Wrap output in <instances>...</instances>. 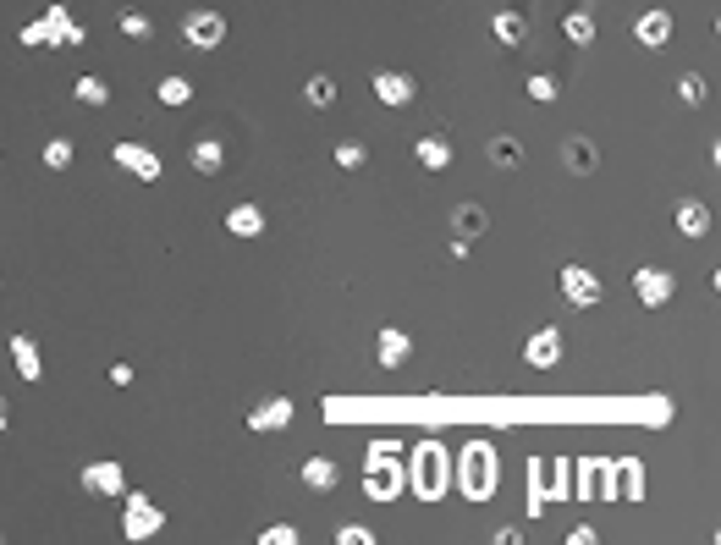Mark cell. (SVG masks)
I'll use <instances>...</instances> for the list:
<instances>
[{"label":"cell","mask_w":721,"mask_h":545,"mask_svg":"<svg viewBox=\"0 0 721 545\" xmlns=\"http://www.w3.org/2000/svg\"><path fill=\"white\" fill-rule=\"evenodd\" d=\"M529 94H534L540 105H551V100H556V83H551V78H529Z\"/></svg>","instance_id":"d590c367"},{"label":"cell","mask_w":721,"mask_h":545,"mask_svg":"<svg viewBox=\"0 0 721 545\" xmlns=\"http://www.w3.org/2000/svg\"><path fill=\"white\" fill-rule=\"evenodd\" d=\"M375 359H380L386 369H402V364L413 359V342H408V330L386 325V330H380V342H375Z\"/></svg>","instance_id":"5bb4252c"},{"label":"cell","mask_w":721,"mask_h":545,"mask_svg":"<svg viewBox=\"0 0 721 545\" xmlns=\"http://www.w3.org/2000/svg\"><path fill=\"white\" fill-rule=\"evenodd\" d=\"M336 480H341V468H336L331 457H309V463H303V485H309V491H336Z\"/></svg>","instance_id":"ffe728a7"},{"label":"cell","mask_w":721,"mask_h":545,"mask_svg":"<svg viewBox=\"0 0 721 545\" xmlns=\"http://www.w3.org/2000/svg\"><path fill=\"white\" fill-rule=\"evenodd\" d=\"M457 485L468 502H490L495 496V446L490 441H468L457 457Z\"/></svg>","instance_id":"6da1fadb"},{"label":"cell","mask_w":721,"mask_h":545,"mask_svg":"<svg viewBox=\"0 0 721 545\" xmlns=\"http://www.w3.org/2000/svg\"><path fill=\"white\" fill-rule=\"evenodd\" d=\"M72 155H78V149H72V139H50V144H44V166H50V171H66Z\"/></svg>","instance_id":"4316f807"},{"label":"cell","mask_w":721,"mask_h":545,"mask_svg":"<svg viewBox=\"0 0 721 545\" xmlns=\"http://www.w3.org/2000/svg\"><path fill=\"white\" fill-rule=\"evenodd\" d=\"M678 94H683L688 105H705V100H710V89H705V78H699V72H683V83H678Z\"/></svg>","instance_id":"f1b7e54d"},{"label":"cell","mask_w":721,"mask_h":545,"mask_svg":"<svg viewBox=\"0 0 721 545\" xmlns=\"http://www.w3.org/2000/svg\"><path fill=\"white\" fill-rule=\"evenodd\" d=\"M567 160H572V166H595V149H590V144H567Z\"/></svg>","instance_id":"8d00e7d4"},{"label":"cell","mask_w":721,"mask_h":545,"mask_svg":"<svg viewBox=\"0 0 721 545\" xmlns=\"http://www.w3.org/2000/svg\"><path fill=\"white\" fill-rule=\"evenodd\" d=\"M447 473H452L447 446H441V441H418V452H413V491H418L424 502H441Z\"/></svg>","instance_id":"7a4b0ae2"},{"label":"cell","mask_w":721,"mask_h":545,"mask_svg":"<svg viewBox=\"0 0 721 545\" xmlns=\"http://www.w3.org/2000/svg\"><path fill=\"white\" fill-rule=\"evenodd\" d=\"M83 485L94 491V496H127V473H121V463H89L83 468Z\"/></svg>","instance_id":"7c38bea8"},{"label":"cell","mask_w":721,"mask_h":545,"mask_svg":"<svg viewBox=\"0 0 721 545\" xmlns=\"http://www.w3.org/2000/svg\"><path fill=\"white\" fill-rule=\"evenodd\" d=\"M259 540H264V545H298V529H293V523H270Z\"/></svg>","instance_id":"836d02e7"},{"label":"cell","mask_w":721,"mask_h":545,"mask_svg":"<svg viewBox=\"0 0 721 545\" xmlns=\"http://www.w3.org/2000/svg\"><path fill=\"white\" fill-rule=\"evenodd\" d=\"M672 292H678L672 270H656V264H639V270H633V298H639L644 309H661V303H672Z\"/></svg>","instance_id":"8992f818"},{"label":"cell","mask_w":721,"mask_h":545,"mask_svg":"<svg viewBox=\"0 0 721 545\" xmlns=\"http://www.w3.org/2000/svg\"><path fill=\"white\" fill-rule=\"evenodd\" d=\"M187 160H193L198 177H221V166H226V144H221V139H198V144L187 149Z\"/></svg>","instance_id":"2e32d148"},{"label":"cell","mask_w":721,"mask_h":545,"mask_svg":"<svg viewBox=\"0 0 721 545\" xmlns=\"http://www.w3.org/2000/svg\"><path fill=\"white\" fill-rule=\"evenodd\" d=\"M0 430H6V402H0Z\"/></svg>","instance_id":"f35d334b"},{"label":"cell","mask_w":721,"mask_h":545,"mask_svg":"<svg viewBox=\"0 0 721 545\" xmlns=\"http://www.w3.org/2000/svg\"><path fill=\"white\" fill-rule=\"evenodd\" d=\"M121 33H127V39H149V33H155V23L143 17V12H121Z\"/></svg>","instance_id":"4dcf8cb0"},{"label":"cell","mask_w":721,"mask_h":545,"mask_svg":"<svg viewBox=\"0 0 721 545\" xmlns=\"http://www.w3.org/2000/svg\"><path fill=\"white\" fill-rule=\"evenodd\" d=\"M490 155H495V166H518V155H524V149H518L513 139H495V144H490Z\"/></svg>","instance_id":"e575fe53"},{"label":"cell","mask_w":721,"mask_h":545,"mask_svg":"<svg viewBox=\"0 0 721 545\" xmlns=\"http://www.w3.org/2000/svg\"><path fill=\"white\" fill-rule=\"evenodd\" d=\"M556 287H562V298H567L572 309H595V303L606 298L601 276H590V270H584V264H562V276H556Z\"/></svg>","instance_id":"277c9868"},{"label":"cell","mask_w":721,"mask_h":545,"mask_svg":"<svg viewBox=\"0 0 721 545\" xmlns=\"http://www.w3.org/2000/svg\"><path fill=\"white\" fill-rule=\"evenodd\" d=\"M490 221H485V210H479V204H463V210H457V237H479Z\"/></svg>","instance_id":"d4e9b609"},{"label":"cell","mask_w":721,"mask_h":545,"mask_svg":"<svg viewBox=\"0 0 721 545\" xmlns=\"http://www.w3.org/2000/svg\"><path fill=\"white\" fill-rule=\"evenodd\" d=\"M226 232L232 237H259L264 232V210H259V204H237V210L226 215Z\"/></svg>","instance_id":"d6986e66"},{"label":"cell","mask_w":721,"mask_h":545,"mask_svg":"<svg viewBox=\"0 0 721 545\" xmlns=\"http://www.w3.org/2000/svg\"><path fill=\"white\" fill-rule=\"evenodd\" d=\"M397 491H402V468L391 473V446H375L370 452V496L375 502H391Z\"/></svg>","instance_id":"ba28073f"},{"label":"cell","mask_w":721,"mask_h":545,"mask_svg":"<svg viewBox=\"0 0 721 545\" xmlns=\"http://www.w3.org/2000/svg\"><path fill=\"white\" fill-rule=\"evenodd\" d=\"M12 364H17L23 380H39V375H44V359H39V348H34V336H12Z\"/></svg>","instance_id":"ac0fdd59"},{"label":"cell","mask_w":721,"mask_h":545,"mask_svg":"<svg viewBox=\"0 0 721 545\" xmlns=\"http://www.w3.org/2000/svg\"><path fill=\"white\" fill-rule=\"evenodd\" d=\"M336 545H375V529H364V523H341V529H336Z\"/></svg>","instance_id":"d6a6232c"},{"label":"cell","mask_w":721,"mask_h":545,"mask_svg":"<svg viewBox=\"0 0 721 545\" xmlns=\"http://www.w3.org/2000/svg\"><path fill=\"white\" fill-rule=\"evenodd\" d=\"M562 33H567L572 44H595V17H590V12H567V17H562Z\"/></svg>","instance_id":"603a6c76"},{"label":"cell","mask_w":721,"mask_h":545,"mask_svg":"<svg viewBox=\"0 0 721 545\" xmlns=\"http://www.w3.org/2000/svg\"><path fill=\"white\" fill-rule=\"evenodd\" d=\"M633 39L644 44V50H667L672 44V12H661V6H650L639 23H633Z\"/></svg>","instance_id":"8fae6325"},{"label":"cell","mask_w":721,"mask_h":545,"mask_svg":"<svg viewBox=\"0 0 721 545\" xmlns=\"http://www.w3.org/2000/svg\"><path fill=\"white\" fill-rule=\"evenodd\" d=\"M23 44H44V23H28L23 28Z\"/></svg>","instance_id":"74e56055"},{"label":"cell","mask_w":721,"mask_h":545,"mask_svg":"<svg viewBox=\"0 0 721 545\" xmlns=\"http://www.w3.org/2000/svg\"><path fill=\"white\" fill-rule=\"evenodd\" d=\"M639 480H644V468L628 457V463H622V496H628V502H639V496H644V485H639Z\"/></svg>","instance_id":"1f68e13d"},{"label":"cell","mask_w":721,"mask_h":545,"mask_svg":"<svg viewBox=\"0 0 721 545\" xmlns=\"http://www.w3.org/2000/svg\"><path fill=\"white\" fill-rule=\"evenodd\" d=\"M413 78L408 72H375V100L380 105H413Z\"/></svg>","instance_id":"9a60e30c"},{"label":"cell","mask_w":721,"mask_h":545,"mask_svg":"<svg viewBox=\"0 0 721 545\" xmlns=\"http://www.w3.org/2000/svg\"><path fill=\"white\" fill-rule=\"evenodd\" d=\"M678 232H683V237H705V232H710V204L683 198V204H678Z\"/></svg>","instance_id":"e0dca14e"},{"label":"cell","mask_w":721,"mask_h":545,"mask_svg":"<svg viewBox=\"0 0 721 545\" xmlns=\"http://www.w3.org/2000/svg\"><path fill=\"white\" fill-rule=\"evenodd\" d=\"M298 419V407H293V397H264L254 414H248V430H286Z\"/></svg>","instance_id":"30bf717a"},{"label":"cell","mask_w":721,"mask_h":545,"mask_svg":"<svg viewBox=\"0 0 721 545\" xmlns=\"http://www.w3.org/2000/svg\"><path fill=\"white\" fill-rule=\"evenodd\" d=\"M89 33L78 28V23H72V12L61 6V0H55V6H44V44H55V50H72V44H83Z\"/></svg>","instance_id":"9c48e42d"},{"label":"cell","mask_w":721,"mask_h":545,"mask_svg":"<svg viewBox=\"0 0 721 545\" xmlns=\"http://www.w3.org/2000/svg\"><path fill=\"white\" fill-rule=\"evenodd\" d=\"M364 160H370V149L358 144V139H341V144H336V166H341V171H358Z\"/></svg>","instance_id":"cb8c5ba5"},{"label":"cell","mask_w":721,"mask_h":545,"mask_svg":"<svg viewBox=\"0 0 721 545\" xmlns=\"http://www.w3.org/2000/svg\"><path fill=\"white\" fill-rule=\"evenodd\" d=\"M490 33H495L501 44H524V33H529V23H524L518 12H495V23H490Z\"/></svg>","instance_id":"7402d4cb"},{"label":"cell","mask_w":721,"mask_h":545,"mask_svg":"<svg viewBox=\"0 0 721 545\" xmlns=\"http://www.w3.org/2000/svg\"><path fill=\"white\" fill-rule=\"evenodd\" d=\"M160 529H166V507L155 496H143V491H127V502H121V534L127 540H155Z\"/></svg>","instance_id":"3957f363"},{"label":"cell","mask_w":721,"mask_h":545,"mask_svg":"<svg viewBox=\"0 0 721 545\" xmlns=\"http://www.w3.org/2000/svg\"><path fill=\"white\" fill-rule=\"evenodd\" d=\"M524 359H529V369H551V364L562 359V330H556V325L534 330V336H529V348H524Z\"/></svg>","instance_id":"4fadbf2b"},{"label":"cell","mask_w":721,"mask_h":545,"mask_svg":"<svg viewBox=\"0 0 721 545\" xmlns=\"http://www.w3.org/2000/svg\"><path fill=\"white\" fill-rule=\"evenodd\" d=\"M413 155H418L424 171H447V166H452V144H447V139H418Z\"/></svg>","instance_id":"44dd1931"},{"label":"cell","mask_w":721,"mask_h":545,"mask_svg":"<svg viewBox=\"0 0 721 545\" xmlns=\"http://www.w3.org/2000/svg\"><path fill=\"white\" fill-rule=\"evenodd\" d=\"M72 94H78L83 105H105V100H111V89H105V78H78V83H72Z\"/></svg>","instance_id":"484cf974"},{"label":"cell","mask_w":721,"mask_h":545,"mask_svg":"<svg viewBox=\"0 0 721 545\" xmlns=\"http://www.w3.org/2000/svg\"><path fill=\"white\" fill-rule=\"evenodd\" d=\"M155 94H160V105H187V100H193V83H187V78H166Z\"/></svg>","instance_id":"83f0119b"},{"label":"cell","mask_w":721,"mask_h":545,"mask_svg":"<svg viewBox=\"0 0 721 545\" xmlns=\"http://www.w3.org/2000/svg\"><path fill=\"white\" fill-rule=\"evenodd\" d=\"M111 155H116V166H121V171H132L138 182H160V155H155L149 144H132V139H121Z\"/></svg>","instance_id":"52a82bcc"},{"label":"cell","mask_w":721,"mask_h":545,"mask_svg":"<svg viewBox=\"0 0 721 545\" xmlns=\"http://www.w3.org/2000/svg\"><path fill=\"white\" fill-rule=\"evenodd\" d=\"M303 94H309V105H320V110H325V105H336V83H331V78H309V89H303Z\"/></svg>","instance_id":"f546056e"},{"label":"cell","mask_w":721,"mask_h":545,"mask_svg":"<svg viewBox=\"0 0 721 545\" xmlns=\"http://www.w3.org/2000/svg\"><path fill=\"white\" fill-rule=\"evenodd\" d=\"M221 39H226V17H221V12L198 6V12L182 17V44H187V50H215Z\"/></svg>","instance_id":"5b68a950"}]
</instances>
